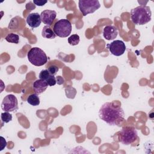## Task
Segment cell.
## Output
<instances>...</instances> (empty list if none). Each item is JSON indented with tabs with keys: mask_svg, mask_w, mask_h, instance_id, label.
<instances>
[{
	"mask_svg": "<svg viewBox=\"0 0 154 154\" xmlns=\"http://www.w3.org/2000/svg\"><path fill=\"white\" fill-rule=\"evenodd\" d=\"M53 30L56 35L60 37H67L71 33L72 24L67 19H60L54 24Z\"/></svg>",
	"mask_w": 154,
	"mask_h": 154,
	"instance_id": "5",
	"label": "cell"
},
{
	"mask_svg": "<svg viewBox=\"0 0 154 154\" xmlns=\"http://www.w3.org/2000/svg\"><path fill=\"white\" fill-rule=\"evenodd\" d=\"M48 84L42 79H37L32 84V88L35 94H40L43 93L48 88Z\"/></svg>",
	"mask_w": 154,
	"mask_h": 154,
	"instance_id": "13",
	"label": "cell"
},
{
	"mask_svg": "<svg viewBox=\"0 0 154 154\" xmlns=\"http://www.w3.org/2000/svg\"><path fill=\"white\" fill-rule=\"evenodd\" d=\"M47 2H48L47 1H43V0H34L33 1V3L35 4L37 6H43Z\"/></svg>",
	"mask_w": 154,
	"mask_h": 154,
	"instance_id": "20",
	"label": "cell"
},
{
	"mask_svg": "<svg viewBox=\"0 0 154 154\" xmlns=\"http://www.w3.org/2000/svg\"><path fill=\"white\" fill-rule=\"evenodd\" d=\"M26 21L28 25L31 28H37L39 26L42 22L40 15L37 13L29 14L26 17Z\"/></svg>",
	"mask_w": 154,
	"mask_h": 154,
	"instance_id": "12",
	"label": "cell"
},
{
	"mask_svg": "<svg viewBox=\"0 0 154 154\" xmlns=\"http://www.w3.org/2000/svg\"><path fill=\"white\" fill-rule=\"evenodd\" d=\"M138 137V133L135 128L125 127L122 129L119 135V141L125 145H129L134 143Z\"/></svg>",
	"mask_w": 154,
	"mask_h": 154,
	"instance_id": "4",
	"label": "cell"
},
{
	"mask_svg": "<svg viewBox=\"0 0 154 154\" xmlns=\"http://www.w3.org/2000/svg\"><path fill=\"white\" fill-rule=\"evenodd\" d=\"M107 48L109 49L111 54L115 56H120L124 54L126 50V46L122 40H114L110 44L106 45Z\"/></svg>",
	"mask_w": 154,
	"mask_h": 154,
	"instance_id": "8",
	"label": "cell"
},
{
	"mask_svg": "<svg viewBox=\"0 0 154 154\" xmlns=\"http://www.w3.org/2000/svg\"><path fill=\"white\" fill-rule=\"evenodd\" d=\"M48 70L51 75H55L58 71V67L55 65H52L48 67Z\"/></svg>",
	"mask_w": 154,
	"mask_h": 154,
	"instance_id": "19",
	"label": "cell"
},
{
	"mask_svg": "<svg viewBox=\"0 0 154 154\" xmlns=\"http://www.w3.org/2000/svg\"><path fill=\"white\" fill-rule=\"evenodd\" d=\"M27 102L32 106H37L40 104L39 97L37 94H32L28 97Z\"/></svg>",
	"mask_w": 154,
	"mask_h": 154,
	"instance_id": "15",
	"label": "cell"
},
{
	"mask_svg": "<svg viewBox=\"0 0 154 154\" xmlns=\"http://www.w3.org/2000/svg\"><path fill=\"white\" fill-rule=\"evenodd\" d=\"M29 61L34 66H41L48 61V57L45 52L39 48H31L27 54Z\"/></svg>",
	"mask_w": 154,
	"mask_h": 154,
	"instance_id": "3",
	"label": "cell"
},
{
	"mask_svg": "<svg viewBox=\"0 0 154 154\" xmlns=\"http://www.w3.org/2000/svg\"><path fill=\"white\" fill-rule=\"evenodd\" d=\"M125 113L120 106L116 105L113 102H106L99 111V118L111 126L118 125L124 120Z\"/></svg>",
	"mask_w": 154,
	"mask_h": 154,
	"instance_id": "1",
	"label": "cell"
},
{
	"mask_svg": "<svg viewBox=\"0 0 154 154\" xmlns=\"http://www.w3.org/2000/svg\"><path fill=\"white\" fill-rule=\"evenodd\" d=\"M39 78L45 81L49 86L55 85L57 83L56 79L54 75H51L48 69L42 70L39 73Z\"/></svg>",
	"mask_w": 154,
	"mask_h": 154,
	"instance_id": "11",
	"label": "cell"
},
{
	"mask_svg": "<svg viewBox=\"0 0 154 154\" xmlns=\"http://www.w3.org/2000/svg\"><path fill=\"white\" fill-rule=\"evenodd\" d=\"M5 39L8 42L17 44L19 41V37L17 34L14 33H10L5 37Z\"/></svg>",
	"mask_w": 154,
	"mask_h": 154,
	"instance_id": "16",
	"label": "cell"
},
{
	"mask_svg": "<svg viewBox=\"0 0 154 154\" xmlns=\"http://www.w3.org/2000/svg\"><path fill=\"white\" fill-rule=\"evenodd\" d=\"M0 138H1V147L0 150L1 151L7 146V142L3 137L1 136Z\"/></svg>",
	"mask_w": 154,
	"mask_h": 154,
	"instance_id": "21",
	"label": "cell"
},
{
	"mask_svg": "<svg viewBox=\"0 0 154 154\" xmlns=\"http://www.w3.org/2000/svg\"><path fill=\"white\" fill-rule=\"evenodd\" d=\"M57 83L58 84H63L64 83V79H63V78H62V77H61L60 76H58L57 78Z\"/></svg>",
	"mask_w": 154,
	"mask_h": 154,
	"instance_id": "22",
	"label": "cell"
},
{
	"mask_svg": "<svg viewBox=\"0 0 154 154\" xmlns=\"http://www.w3.org/2000/svg\"><path fill=\"white\" fill-rule=\"evenodd\" d=\"M79 10L83 16L93 13L100 7L98 0H80L78 2Z\"/></svg>",
	"mask_w": 154,
	"mask_h": 154,
	"instance_id": "6",
	"label": "cell"
},
{
	"mask_svg": "<svg viewBox=\"0 0 154 154\" xmlns=\"http://www.w3.org/2000/svg\"><path fill=\"white\" fill-rule=\"evenodd\" d=\"M42 35L43 37L48 39H53L56 37L54 30H52L51 27L48 25L45 26L42 31Z\"/></svg>",
	"mask_w": 154,
	"mask_h": 154,
	"instance_id": "14",
	"label": "cell"
},
{
	"mask_svg": "<svg viewBox=\"0 0 154 154\" xmlns=\"http://www.w3.org/2000/svg\"><path fill=\"white\" fill-rule=\"evenodd\" d=\"M117 35H118V29L114 26L108 25L103 28V35L104 38L107 40H114L117 37Z\"/></svg>",
	"mask_w": 154,
	"mask_h": 154,
	"instance_id": "10",
	"label": "cell"
},
{
	"mask_svg": "<svg viewBox=\"0 0 154 154\" xmlns=\"http://www.w3.org/2000/svg\"><path fill=\"white\" fill-rule=\"evenodd\" d=\"M1 119L3 123H8L12 120V115L8 112H4L1 113Z\"/></svg>",
	"mask_w": 154,
	"mask_h": 154,
	"instance_id": "18",
	"label": "cell"
},
{
	"mask_svg": "<svg viewBox=\"0 0 154 154\" xmlns=\"http://www.w3.org/2000/svg\"><path fill=\"white\" fill-rule=\"evenodd\" d=\"M152 12L148 6L140 5L131 11V17L132 22L136 25H143L151 20Z\"/></svg>",
	"mask_w": 154,
	"mask_h": 154,
	"instance_id": "2",
	"label": "cell"
},
{
	"mask_svg": "<svg viewBox=\"0 0 154 154\" xmlns=\"http://www.w3.org/2000/svg\"><path fill=\"white\" fill-rule=\"evenodd\" d=\"M79 36L78 34H73L68 38V42L70 45L75 46L79 43Z\"/></svg>",
	"mask_w": 154,
	"mask_h": 154,
	"instance_id": "17",
	"label": "cell"
},
{
	"mask_svg": "<svg viewBox=\"0 0 154 154\" xmlns=\"http://www.w3.org/2000/svg\"><path fill=\"white\" fill-rule=\"evenodd\" d=\"M1 108L5 112H13L18 109V102L13 94H8L3 99Z\"/></svg>",
	"mask_w": 154,
	"mask_h": 154,
	"instance_id": "7",
	"label": "cell"
},
{
	"mask_svg": "<svg viewBox=\"0 0 154 154\" xmlns=\"http://www.w3.org/2000/svg\"><path fill=\"white\" fill-rule=\"evenodd\" d=\"M57 16V13L54 10H45L40 14L42 22L46 25H51Z\"/></svg>",
	"mask_w": 154,
	"mask_h": 154,
	"instance_id": "9",
	"label": "cell"
}]
</instances>
